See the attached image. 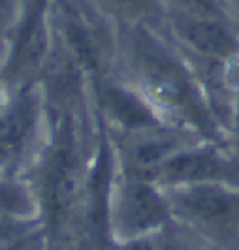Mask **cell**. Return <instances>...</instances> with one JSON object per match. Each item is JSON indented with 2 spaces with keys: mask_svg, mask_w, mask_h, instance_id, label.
Wrapping results in <instances>:
<instances>
[{
  "mask_svg": "<svg viewBox=\"0 0 239 250\" xmlns=\"http://www.w3.org/2000/svg\"><path fill=\"white\" fill-rule=\"evenodd\" d=\"M132 61L147 100L187 117L203 134H213V119L189 68L145 26H136L132 34Z\"/></svg>",
  "mask_w": 239,
  "mask_h": 250,
  "instance_id": "cell-1",
  "label": "cell"
},
{
  "mask_svg": "<svg viewBox=\"0 0 239 250\" xmlns=\"http://www.w3.org/2000/svg\"><path fill=\"white\" fill-rule=\"evenodd\" d=\"M170 214V201L154 181L128 175L109 205V231L117 243L145 241L168 224Z\"/></svg>",
  "mask_w": 239,
  "mask_h": 250,
  "instance_id": "cell-2",
  "label": "cell"
},
{
  "mask_svg": "<svg viewBox=\"0 0 239 250\" xmlns=\"http://www.w3.org/2000/svg\"><path fill=\"white\" fill-rule=\"evenodd\" d=\"M53 0H30L15 26L6 62V79L26 85L42 74L53 53Z\"/></svg>",
  "mask_w": 239,
  "mask_h": 250,
  "instance_id": "cell-3",
  "label": "cell"
},
{
  "mask_svg": "<svg viewBox=\"0 0 239 250\" xmlns=\"http://www.w3.org/2000/svg\"><path fill=\"white\" fill-rule=\"evenodd\" d=\"M81 167L72 128L63 125L53 141V149L43 166L42 198L51 229H61L68 220L79 196Z\"/></svg>",
  "mask_w": 239,
  "mask_h": 250,
  "instance_id": "cell-4",
  "label": "cell"
},
{
  "mask_svg": "<svg viewBox=\"0 0 239 250\" xmlns=\"http://www.w3.org/2000/svg\"><path fill=\"white\" fill-rule=\"evenodd\" d=\"M170 207L209 229H230L239 218V187L183 185L170 187Z\"/></svg>",
  "mask_w": 239,
  "mask_h": 250,
  "instance_id": "cell-5",
  "label": "cell"
},
{
  "mask_svg": "<svg viewBox=\"0 0 239 250\" xmlns=\"http://www.w3.org/2000/svg\"><path fill=\"white\" fill-rule=\"evenodd\" d=\"M158 183L166 187L183 185H230L239 187L238 162L213 149H177L164 164Z\"/></svg>",
  "mask_w": 239,
  "mask_h": 250,
  "instance_id": "cell-6",
  "label": "cell"
},
{
  "mask_svg": "<svg viewBox=\"0 0 239 250\" xmlns=\"http://www.w3.org/2000/svg\"><path fill=\"white\" fill-rule=\"evenodd\" d=\"M172 28L185 47L205 59L232 61L238 55V40L224 17L172 13Z\"/></svg>",
  "mask_w": 239,
  "mask_h": 250,
  "instance_id": "cell-7",
  "label": "cell"
},
{
  "mask_svg": "<svg viewBox=\"0 0 239 250\" xmlns=\"http://www.w3.org/2000/svg\"><path fill=\"white\" fill-rule=\"evenodd\" d=\"M177 150L174 141L166 138L162 132L145 130L132 132V138L126 145L125 164L130 177H138L145 181H158L166 160Z\"/></svg>",
  "mask_w": 239,
  "mask_h": 250,
  "instance_id": "cell-8",
  "label": "cell"
},
{
  "mask_svg": "<svg viewBox=\"0 0 239 250\" xmlns=\"http://www.w3.org/2000/svg\"><path fill=\"white\" fill-rule=\"evenodd\" d=\"M36 125V100L21 92L0 111V162L10 160L26 143Z\"/></svg>",
  "mask_w": 239,
  "mask_h": 250,
  "instance_id": "cell-9",
  "label": "cell"
},
{
  "mask_svg": "<svg viewBox=\"0 0 239 250\" xmlns=\"http://www.w3.org/2000/svg\"><path fill=\"white\" fill-rule=\"evenodd\" d=\"M102 102L106 105V111L119 126L132 132H145V130H156L158 119L154 109L147 98H141L139 94L128 90V88L108 85L102 92Z\"/></svg>",
  "mask_w": 239,
  "mask_h": 250,
  "instance_id": "cell-10",
  "label": "cell"
},
{
  "mask_svg": "<svg viewBox=\"0 0 239 250\" xmlns=\"http://www.w3.org/2000/svg\"><path fill=\"white\" fill-rule=\"evenodd\" d=\"M36 239V229L21 218L0 220V250H23Z\"/></svg>",
  "mask_w": 239,
  "mask_h": 250,
  "instance_id": "cell-11",
  "label": "cell"
},
{
  "mask_svg": "<svg viewBox=\"0 0 239 250\" xmlns=\"http://www.w3.org/2000/svg\"><path fill=\"white\" fill-rule=\"evenodd\" d=\"M30 211V198L17 185L0 183V220L21 218Z\"/></svg>",
  "mask_w": 239,
  "mask_h": 250,
  "instance_id": "cell-12",
  "label": "cell"
},
{
  "mask_svg": "<svg viewBox=\"0 0 239 250\" xmlns=\"http://www.w3.org/2000/svg\"><path fill=\"white\" fill-rule=\"evenodd\" d=\"M172 6V13L200 15V17H224L220 0H164ZM226 19V17H224Z\"/></svg>",
  "mask_w": 239,
  "mask_h": 250,
  "instance_id": "cell-13",
  "label": "cell"
},
{
  "mask_svg": "<svg viewBox=\"0 0 239 250\" xmlns=\"http://www.w3.org/2000/svg\"><path fill=\"white\" fill-rule=\"evenodd\" d=\"M164 0H108V4L123 15L141 19L149 13L156 12Z\"/></svg>",
  "mask_w": 239,
  "mask_h": 250,
  "instance_id": "cell-14",
  "label": "cell"
},
{
  "mask_svg": "<svg viewBox=\"0 0 239 250\" xmlns=\"http://www.w3.org/2000/svg\"><path fill=\"white\" fill-rule=\"evenodd\" d=\"M13 4H15V0H0V32L10 23V17L13 13Z\"/></svg>",
  "mask_w": 239,
  "mask_h": 250,
  "instance_id": "cell-15",
  "label": "cell"
},
{
  "mask_svg": "<svg viewBox=\"0 0 239 250\" xmlns=\"http://www.w3.org/2000/svg\"><path fill=\"white\" fill-rule=\"evenodd\" d=\"M158 250H201L194 245H187V243H175V241H170V243H162V245H156Z\"/></svg>",
  "mask_w": 239,
  "mask_h": 250,
  "instance_id": "cell-16",
  "label": "cell"
},
{
  "mask_svg": "<svg viewBox=\"0 0 239 250\" xmlns=\"http://www.w3.org/2000/svg\"><path fill=\"white\" fill-rule=\"evenodd\" d=\"M230 66H232V70H230V72H232V79L239 85V61L238 59H232V61H230Z\"/></svg>",
  "mask_w": 239,
  "mask_h": 250,
  "instance_id": "cell-17",
  "label": "cell"
},
{
  "mask_svg": "<svg viewBox=\"0 0 239 250\" xmlns=\"http://www.w3.org/2000/svg\"><path fill=\"white\" fill-rule=\"evenodd\" d=\"M236 141H238V147H239V102H238V109H236Z\"/></svg>",
  "mask_w": 239,
  "mask_h": 250,
  "instance_id": "cell-18",
  "label": "cell"
},
{
  "mask_svg": "<svg viewBox=\"0 0 239 250\" xmlns=\"http://www.w3.org/2000/svg\"><path fill=\"white\" fill-rule=\"evenodd\" d=\"M232 4H234V8H236V12L239 13V0H232Z\"/></svg>",
  "mask_w": 239,
  "mask_h": 250,
  "instance_id": "cell-19",
  "label": "cell"
}]
</instances>
